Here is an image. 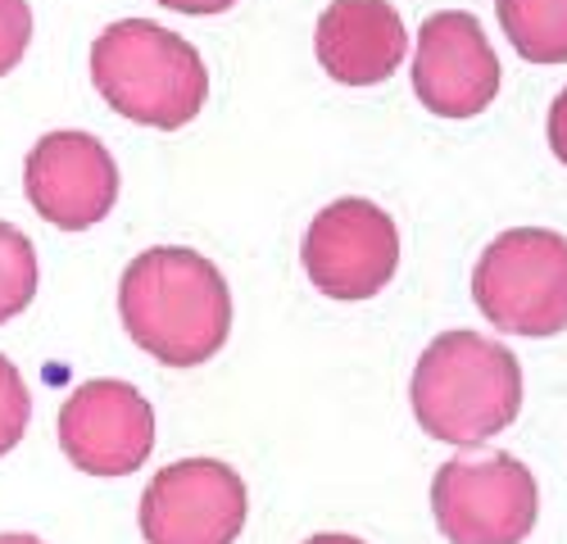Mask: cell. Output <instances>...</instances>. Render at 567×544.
<instances>
[{
	"label": "cell",
	"mask_w": 567,
	"mask_h": 544,
	"mask_svg": "<svg viewBox=\"0 0 567 544\" xmlns=\"http://www.w3.org/2000/svg\"><path fill=\"white\" fill-rule=\"evenodd\" d=\"M549 150L558 155V164H567V86L549 105Z\"/></svg>",
	"instance_id": "obj_16"
},
{
	"label": "cell",
	"mask_w": 567,
	"mask_h": 544,
	"mask_svg": "<svg viewBox=\"0 0 567 544\" xmlns=\"http://www.w3.org/2000/svg\"><path fill=\"white\" fill-rule=\"evenodd\" d=\"M305 544H363L359 535H341V531H322V535H309Z\"/></svg>",
	"instance_id": "obj_18"
},
{
	"label": "cell",
	"mask_w": 567,
	"mask_h": 544,
	"mask_svg": "<svg viewBox=\"0 0 567 544\" xmlns=\"http://www.w3.org/2000/svg\"><path fill=\"white\" fill-rule=\"evenodd\" d=\"M37 295V250L14 222H0V323L19 317Z\"/></svg>",
	"instance_id": "obj_13"
},
{
	"label": "cell",
	"mask_w": 567,
	"mask_h": 544,
	"mask_svg": "<svg viewBox=\"0 0 567 544\" xmlns=\"http://www.w3.org/2000/svg\"><path fill=\"white\" fill-rule=\"evenodd\" d=\"M313 51L341 86L386 82L409 55V28L391 0H332L318 19Z\"/></svg>",
	"instance_id": "obj_11"
},
{
	"label": "cell",
	"mask_w": 567,
	"mask_h": 544,
	"mask_svg": "<svg viewBox=\"0 0 567 544\" xmlns=\"http://www.w3.org/2000/svg\"><path fill=\"white\" fill-rule=\"evenodd\" d=\"M0 544H45L41 535H28V531H6L0 535Z\"/></svg>",
	"instance_id": "obj_19"
},
{
	"label": "cell",
	"mask_w": 567,
	"mask_h": 544,
	"mask_svg": "<svg viewBox=\"0 0 567 544\" xmlns=\"http://www.w3.org/2000/svg\"><path fill=\"white\" fill-rule=\"evenodd\" d=\"M28 418H32V395H28V381L14 363L0 354V459L23 440L28 431Z\"/></svg>",
	"instance_id": "obj_14"
},
{
	"label": "cell",
	"mask_w": 567,
	"mask_h": 544,
	"mask_svg": "<svg viewBox=\"0 0 567 544\" xmlns=\"http://www.w3.org/2000/svg\"><path fill=\"white\" fill-rule=\"evenodd\" d=\"M472 300L495 332L558 336L567 327V237L549 227L499 232L472 272Z\"/></svg>",
	"instance_id": "obj_4"
},
{
	"label": "cell",
	"mask_w": 567,
	"mask_h": 544,
	"mask_svg": "<svg viewBox=\"0 0 567 544\" xmlns=\"http://www.w3.org/2000/svg\"><path fill=\"white\" fill-rule=\"evenodd\" d=\"M60 449L86 477H132L155 449V408L127 381H82L60 408Z\"/></svg>",
	"instance_id": "obj_8"
},
{
	"label": "cell",
	"mask_w": 567,
	"mask_h": 544,
	"mask_svg": "<svg viewBox=\"0 0 567 544\" xmlns=\"http://www.w3.org/2000/svg\"><path fill=\"white\" fill-rule=\"evenodd\" d=\"M413 91L436 118H477L499 91V60L467 10H441L417 28Z\"/></svg>",
	"instance_id": "obj_10"
},
{
	"label": "cell",
	"mask_w": 567,
	"mask_h": 544,
	"mask_svg": "<svg viewBox=\"0 0 567 544\" xmlns=\"http://www.w3.org/2000/svg\"><path fill=\"white\" fill-rule=\"evenodd\" d=\"M495 14L527 64L567 60V0H495Z\"/></svg>",
	"instance_id": "obj_12"
},
{
	"label": "cell",
	"mask_w": 567,
	"mask_h": 544,
	"mask_svg": "<svg viewBox=\"0 0 567 544\" xmlns=\"http://www.w3.org/2000/svg\"><path fill=\"white\" fill-rule=\"evenodd\" d=\"M164 10L173 14H192V19H214V14H227L236 0H159Z\"/></svg>",
	"instance_id": "obj_17"
},
{
	"label": "cell",
	"mask_w": 567,
	"mask_h": 544,
	"mask_svg": "<svg viewBox=\"0 0 567 544\" xmlns=\"http://www.w3.org/2000/svg\"><path fill=\"white\" fill-rule=\"evenodd\" d=\"M28 41H32L28 0H0V77L19 69V60L28 55Z\"/></svg>",
	"instance_id": "obj_15"
},
{
	"label": "cell",
	"mask_w": 567,
	"mask_h": 544,
	"mask_svg": "<svg viewBox=\"0 0 567 544\" xmlns=\"http://www.w3.org/2000/svg\"><path fill=\"white\" fill-rule=\"evenodd\" d=\"M409 404L432 440L486 444L523 414V363L482 332H441L417 354Z\"/></svg>",
	"instance_id": "obj_2"
},
{
	"label": "cell",
	"mask_w": 567,
	"mask_h": 544,
	"mask_svg": "<svg viewBox=\"0 0 567 544\" xmlns=\"http://www.w3.org/2000/svg\"><path fill=\"white\" fill-rule=\"evenodd\" d=\"M23 191L51 227L86 232L118 205V164L91 132H45L28 150Z\"/></svg>",
	"instance_id": "obj_9"
},
{
	"label": "cell",
	"mask_w": 567,
	"mask_h": 544,
	"mask_svg": "<svg viewBox=\"0 0 567 544\" xmlns=\"http://www.w3.org/2000/svg\"><path fill=\"white\" fill-rule=\"evenodd\" d=\"M536 509V477L513 453L450 459L432 481V517L450 544H523Z\"/></svg>",
	"instance_id": "obj_5"
},
{
	"label": "cell",
	"mask_w": 567,
	"mask_h": 544,
	"mask_svg": "<svg viewBox=\"0 0 567 544\" xmlns=\"http://www.w3.org/2000/svg\"><path fill=\"white\" fill-rule=\"evenodd\" d=\"M300 263L313 291H322L327 300H346V304L372 300L400 268L395 218L382 205L359 196L332 200L313 213L300 241Z\"/></svg>",
	"instance_id": "obj_6"
},
{
	"label": "cell",
	"mask_w": 567,
	"mask_h": 544,
	"mask_svg": "<svg viewBox=\"0 0 567 544\" xmlns=\"http://www.w3.org/2000/svg\"><path fill=\"white\" fill-rule=\"evenodd\" d=\"M146 544H236L246 526V481L223 459H182L151 477L136 509Z\"/></svg>",
	"instance_id": "obj_7"
},
{
	"label": "cell",
	"mask_w": 567,
	"mask_h": 544,
	"mask_svg": "<svg viewBox=\"0 0 567 544\" xmlns=\"http://www.w3.org/2000/svg\"><path fill=\"white\" fill-rule=\"evenodd\" d=\"M91 82L114 114L159 132L186 127L209 101L200 51L151 19H118L91 41Z\"/></svg>",
	"instance_id": "obj_3"
},
{
	"label": "cell",
	"mask_w": 567,
	"mask_h": 544,
	"mask_svg": "<svg viewBox=\"0 0 567 544\" xmlns=\"http://www.w3.org/2000/svg\"><path fill=\"white\" fill-rule=\"evenodd\" d=\"M118 317L164 368H200L231 336V291L200 250L155 245L118 278Z\"/></svg>",
	"instance_id": "obj_1"
}]
</instances>
